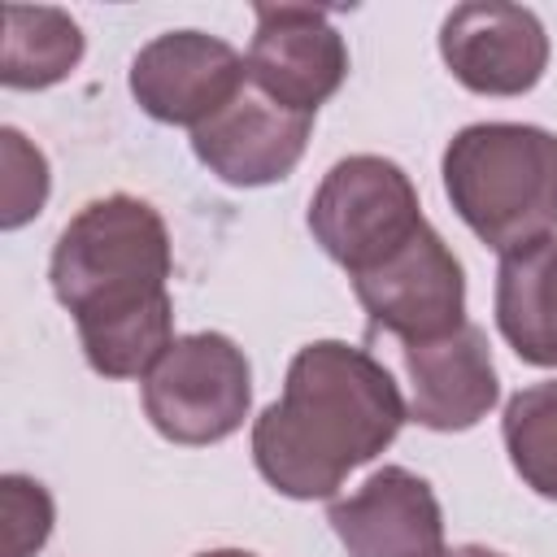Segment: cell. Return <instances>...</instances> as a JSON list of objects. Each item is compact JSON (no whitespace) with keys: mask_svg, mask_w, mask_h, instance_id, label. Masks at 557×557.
I'll return each instance as SVG.
<instances>
[{"mask_svg":"<svg viewBox=\"0 0 557 557\" xmlns=\"http://www.w3.org/2000/svg\"><path fill=\"white\" fill-rule=\"evenodd\" d=\"M500 435L518 479L531 492L557 500V379L513 392L500 418Z\"/></svg>","mask_w":557,"mask_h":557,"instance_id":"15","label":"cell"},{"mask_svg":"<svg viewBox=\"0 0 557 557\" xmlns=\"http://www.w3.org/2000/svg\"><path fill=\"white\" fill-rule=\"evenodd\" d=\"M83 61V30L65 9L52 4H9L4 9V52H0V83L9 91H39Z\"/></svg>","mask_w":557,"mask_h":557,"instance_id":"14","label":"cell"},{"mask_svg":"<svg viewBox=\"0 0 557 557\" xmlns=\"http://www.w3.org/2000/svg\"><path fill=\"white\" fill-rule=\"evenodd\" d=\"M426 226L413 178L374 152L344 157L326 170L309 200V231L348 274L370 270Z\"/></svg>","mask_w":557,"mask_h":557,"instance_id":"5","label":"cell"},{"mask_svg":"<svg viewBox=\"0 0 557 557\" xmlns=\"http://www.w3.org/2000/svg\"><path fill=\"white\" fill-rule=\"evenodd\" d=\"M196 557H257V553H244V548H209V553H196Z\"/></svg>","mask_w":557,"mask_h":557,"instance_id":"19","label":"cell"},{"mask_svg":"<svg viewBox=\"0 0 557 557\" xmlns=\"http://www.w3.org/2000/svg\"><path fill=\"white\" fill-rule=\"evenodd\" d=\"M165 218L126 191L87 200L52 244V296L74 313L83 357L104 379H144L178 339Z\"/></svg>","mask_w":557,"mask_h":557,"instance_id":"1","label":"cell"},{"mask_svg":"<svg viewBox=\"0 0 557 557\" xmlns=\"http://www.w3.org/2000/svg\"><path fill=\"white\" fill-rule=\"evenodd\" d=\"M348 278L370 322L400 344H431L466 326V270L431 222Z\"/></svg>","mask_w":557,"mask_h":557,"instance_id":"6","label":"cell"},{"mask_svg":"<svg viewBox=\"0 0 557 557\" xmlns=\"http://www.w3.org/2000/svg\"><path fill=\"white\" fill-rule=\"evenodd\" d=\"M326 522L348 557H440L444 513L431 483L405 466L374 470L357 492L331 500Z\"/></svg>","mask_w":557,"mask_h":557,"instance_id":"10","label":"cell"},{"mask_svg":"<svg viewBox=\"0 0 557 557\" xmlns=\"http://www.w3.org/2000/svg\"><path fill=\"white\" fill-rule=\"evenodd\" d=\"M248 87V57L205 30H165L131 61L135 104L165 126H205Z\"/></svg>","mask_w":557,"mask_h":557,"instance_id":"7","label":"cell"},{"mask_svg":"<svg viewBox=\"0 0 557 557\" xmlns=\"http://www.w3.org/2000/svg\"><path fill=\"white\" fill-rule=\"evenodd\" d=\"M448 74L474 96H522L548 70V30L527 4H457L440 26Z\"/></svg>","mask_w":557,"mask_h":557,"instance_id":"9","label":"cell"},{"mask_svg":"<svg viewBox=\"0 0 557 557\" xmlns=\"http://www.w3.org/2000/svg\"><path fill=\"white\" fill-rule=\"evenodd\" d=\"M309 131L313 117L274 104L248 83L218 117L191 131V152L231 187H265L300 165Z\"/></svg>","mask_w":557,"mask_h":557,"instance_id":"11","label":"cell"},{"mask_svg":"<svg viewBox=\"0 0 557 557\" xmlns=\"http://www.w3.org/2000/svg\"><path fill=\"white\" fill-rule=\"evenodd\" d=\"M248 405L252 366L222 331L178 335L144 374V413L170 444H218L244 426Z\"/></svg>","mask_w":557,"mask_h":557,"instance_id":"4","label":"cell"},{"mask_svg":"<svg viewBox=\"0 0 557 557\" xmlns=\"http://www.w3.org/2000/svg\"><path fill=\"white\" fill-rule=\"evenodd\" d=\"M457 218L500 257L557 235V135L527 122L461 126L440 161Z\"/></svg>","mask_w":557,"mask_h":557,"instance_id":"3","label":"cell"},{"mask_svg":"<svg viewBox=\"0 0 557 557\" xmlns=\"http://www.w3.org/2000/svg\"><path fill=\"white\" fill-rule=\"evenodd\" d=\"M0 496H4V518H9V557L39 553L44 540L52 535V496L44 492V483L26 474H4Z\"/></svg>","mask_w":557,"mask_h":557,"instance_id":"17","label":"cell"},{"mask_svg":"<svg viewBox=\"0 0 557 557\" xmlns=\"http://www.w3.org/2000/svg\"><path fill=\"white\" fill-rule=\"evenodd\" d=\"M496 326L527 366H557V235L500 257Z\"/></svg>","mask_w":557,"mask_h":557,"instance_id":"13","label":"cell"},{"mask_svg":"<svg viewBox=\"0 0 557 557\" xmlns=\"http://www.w3.org/2000/svg\"><path fill=\"white\" fill-rule=\"evenodd\" d=\"M405 418L409 405L383 361L344 339H313L292 357L283 396L252 422V461L278 496L326 500L400 435Z\"/></svg>","mask_w":557,"mask_h":557,"instance_id":"2","label":"cell"},{"mask_svg":"<svg viewBox=\"0 0 557 557\" xmlns=\"http://www.w3.org/2000/svg\"><path fill=\"white\" fill-rule=\"evenodd\" d=\"M440 557H505L496 548H483V544H457V548H444Z\"/></svg>","mask_w":557,"mask_h":557,"instance_id":"18","label":"cell"},{"mask_svg":"<svg viewBox=\"0 0 557 557\" xmlns=\"http://www.w3.org/2000/svg\"><path fill=\"white\" fill-rule=\"evenodd\" d=\"M409 374V418L426 431H470L483 422L500 396L487 335L466 322L444 339L405 344Z\"/></svg>","mask_w":557,"mask_h":557,"instance_id":"12","label":"cell"},{"mask_svg":"<svg viewBox=\"0 0 557 557\" xmlns=\"http://www.w3.org/2000/svg\"><path fill=\"white\" fill-rule=\"evenodd\" d=\"M348 78V44L322 9L257 4L248 83L274 104L313 117Z\"/></svg>","mask_w":557,"mask_h":557,"instance_id":"8","label":"cell"},{"mask_svg":"<svg viewBox=\"0 0 557 557\" xmlns=\"http://www.w3.org/2000/svg\"><path fill=\"white\" fill-rule=\"evenodd\" d=\"M0 148H4V209H0V226L4 231H17L48 200V161L13 126L0 131Z\"/></svg>","mask_w":557,"mask_h":557,"instance_id":"16","label":"cell"}]
</instances>
